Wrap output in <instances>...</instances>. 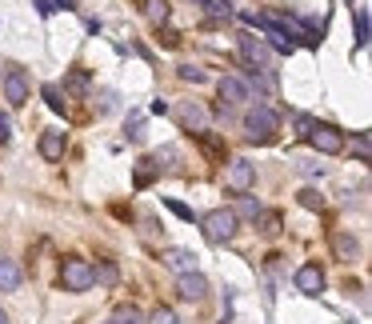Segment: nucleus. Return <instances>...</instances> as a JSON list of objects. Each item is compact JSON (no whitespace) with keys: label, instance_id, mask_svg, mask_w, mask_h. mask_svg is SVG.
Masks as SVG:
<instances>
[{"label":"nucleus","instance_id":"obj_1","mask_svg":"<svg viewBox=\"0 0 372 324\" xmlns=\"http://www.w3.org/2000/svg\"><path fill=\"white\" fill-rule=\"evenodd\" d=\"M276 132H280V113L268 108V104H256L244 113V137L248 144H273Z\"/></svg>","mask_w":372,"mask_h":324},{"label":"nucleus","instance_id":"obj_2","mask_svg":"<svg viewBox=\"0 0 372 324\" xmlns=\"http://www.w3.org/2000/svg\"><path fill=\"white\" fill-rule=\"evenodd\" d=\"M200 228H204V237L212 240V244H228V240L240 232V216H236L232 208H212L200 216Z\"/></svg>","mask_w":372,"mask_h":324},{"label":"nucleus","instance_id":"obj_3","mask_svg":"<svg viewBox=\"0 0 372 324\" xmlns=\"http://www.w3.org/2000/svg\"><path fill=\"white\" fill-rule=\"evenodd\" d=\"M61 285H64V292H88L92 288V264L80 261V256L61 261Z\"/></svg>","mask_w":372,"mask_h":324},{"label":"nucleus","instance_id":"obj_4","mask_svg":"<svg viewBox=\"0 0 372 324\" xmlns=\"http://www.w3.org/2000/svg\"><path fill=\"white\" fill-rule=\"evenodd\" d=\"M224 180H228V188H232V192H240V197H244L248 188L256 185V164L244 161V156H236V161H228V176H224Z\"/></svg>","mask_w":372,"mask_h":324},{"label":"nucleus","instance_id":"obj_5","mask_svg":"<svg viewBox=\"0 0 372 324\" xmlns=\"http://www.w3.org/2000/svg\"><path fill=\"white\" fill-rule=\"evenodd\" d=\"M309 140H312V149L324 152V156L345 152V132H340V128H333V125H316V128L309 132Z\"/></svg>","mask_w":372,"mask_h":324},{"label":"nucleus","instance_id":"obj_6","mask_svg":"<svg viewBox=\"0 0 372 324\" xmlns=\"http://www.w3.org/2000/svg\"><path fill=\"white\" fill-rule=\"evenodd\" d=\"M216 96H221V104H248L252 88L244 85V76H221L216 80Z\"/></svg>","mask_w":372,"mask_h":324},{"label":"nucleus","instance_id":"obj_7","mask_svg":"<svg viewBox=\"0 0 372 324\" xmlns=\"http://www.w3.org/2000/svg\"><path fill=\"white\" fill-rule=\"evenodd\" d=\"M4 100H8L13 108L28 104V76H25V68H16V64L4 73Z\"/></svg>","mask_w":372,"mask_h":324},{"label":"nucleus","instance_id":"obj_8","mask_svg":"<svg viewBox=\"0 0 372 324\" xmlns=\"http://www.w3.org/2000/svg\"><path fill=\"white\" fill-rule=\"evenodd\" d=\"M297 288L304 292V297H321L324 292V268L316 261H309V264H300L297 268Z\"/></svg>","mask_w":372,"mask_h":324},{"label":"nucleus","instance_id":"obj_9","mask_svg":"<svg viewBox=\"0 0 372 324\" xmlns=\"http://www.w3.org/2000/svg\"><path fill=\"white\" fill-rule=\"evenodd\" d=\"M176 297L180 300H204L209 297V280L200 273H180L176 276Z\"/></svg>","mask_w":372,"mask_h":324},{"label":"nucleus","instance_id":"obj_10","mask_svg":"<svg viewBox=\"0 0 372 324\" xmlns=\"http://www.w3.org/2000/svg\"><path fill=\"white\" fill-rule=\"evenodd\" d=\"M240 56L248 61V68H261L264 73V64H268V49H264V40H256V37H240Z\"/></svg>","mask_w":372,"mask_h":324},{"label":"nucleus","instance_id":"obj_11","mask_svg":"<svg viewBox=\"0 0 372 324\" xmlns=\"http://www.w3.org/2000/svg\"><path fill=\"white\" fill-rule=\"evenodd\" d=\"M333 252H336V261L352 264L360 256V240L352 237V232H333Z\"/></svg>","mask_w":372,"mask_h":324},{"label":"nucleus","instance_id":"obj_12","mask_svg":"<svg viewBox=\"0 0 372 324\" xmlns=\"http://www.w3.org/2000/svg\"><path fill=\"white\" fill-rule=\"evenodd\" d=\"M20 285H25V273H20V264L8 261V256H0V292H16Z\"/></svg>","mask_w":372,"mask_h":324},{"label":"nucleus","instance_id":"obj_13","mask_svg":"<svg viewBox=\"0 0 372 324\" xmlns=\"http://www.w3.org/2000/svg\"><path fill=\"white\" fill-rule=\"evenodd\" d=\"M197 252L192 249H173V252H164V264L168 268H176V273H197Z\"/></svg>","mask_w":372,"mask_h":324},{"label":"nucleus","instance_id":"obj_14","mask_svg":"<svg viewBox=\"0 0 372 324\" xmlns=\"http://www.w3.org/2000/svg\"><path fill=\"white\" fill-rule=\"evenodd\" d=\"M40 156L49 164L61 161L64 156V132H44V137H40Z\"/></svg>","mask_w":372,"mask_h":324},{"label":"nucleus","instance_id":"obj_15","mask_svg":"<svg viewBox=\"0 0 372 324\" xmlns=\"http://www.w3.org/2000/svg\"><path fill=\"white\" fill-rule=\"evenodd\" d=\"M116 280H120V268H116V261H100L97 268H92V285L116 288Z\"/></svg>","mask_w":372,"mask_h":324},{"label":"nucleus","instance_id":"obj_16","mask_svg":"<svg viewBox=\"0 0 372 324\" xmlns=\"http://www.w3.org/2000/svg\"><path fill=\"white\" fill-rule=\"evenodd\" d=\"M112 324H149V316H144L137 304H116V312H112Z\"/></svg>","mask_w":372,"mask_h":324},{"label":"nucleus","instance_id":"obj_17","mask_svg":"<svg viewBox=\"0 0 372 324\" xmlns=\"http://www.w3.org/2000/svg\"><path fill=\"white\" fill-rule=\"evenodd\" d=\"M256 228H261L264 237H280V232H285V216H280V212H261V216H256Z\"/></svg>","mask_w":372,"mask_h":324},{"label":"nucleus","instance_id":"obj_18","mask_svg":"<svg viewBox=\"0 0 372 324\" xmlns=\"http://www.w3.org/2000/svg\"><path fill=\"white\" fill-rule=\"evenodd\" d=\"M168 13H173V4H168V0H144V16H149L152 25H164Z\"/></svg>","mask_w":372,"mask_h":324},{"label":"nucleus","instance_id":"obj_19","mask_svg":"<svg viewBox=\"0 0 372 324\" xmlns=\"http://www.w3.org/2000/svg\"><path fill=\"white\" fill-rule=\"evenodd\" d=\"M64 92H73V96H88V73L73 68V73L64 76Z\"/></svg>","mask_w":372,"mask_h":324},{"label":"nucleus","instance_id":"obj_20","mask_svg":"<svg viewBox=\"0 0 372 324\" xmlns=\"http://www.w3.org/2000/svg\"><path fill=\"white\" fill-rule=\"evenodd\" d=\"M197 140H200V149L209 152L212 161H221V164H224V156H228V149H224V140L209 137V132H197Z\"/></svg>","mask_w":372,"mask_h":324},{"label":"nucleus","instance_id":"obj_21","mask_svg":"<svg viewBox=\"0 0 372 324\" xmlns=\"http://www.w3.org/2000/svg\"><path fill=\"white\" fill-rule=\"evenodd\" d=\"M180 120H185V128H192V132H204V113H200L197 104L180 108Z\"/></svg>","mask_w":372,"mask_h":324},{"label":"nucleus","instance_id":"obj_22","mask_svg":"<svg viewBox=\"0 0 372 324\" xmlns=\"http://www.w3.org/2000/svg\"><path fill=\"white\" fill-rule=\"evenodd\" d=\"M44 100H49L52 113H68V100H61V88L56 85H44Z\"/></svg>","mask_w":372,"mask_h":324},{"label":"nucleus","instance_id":"obj_23","mask_svg":"<svg viewBox=\"0 0 372 324\" xmlns=\"http://www.w3.org/2000/svg\"><path fill=\"white\" fill-rule=\"evenodd\" d=\"M300 204H304L309 212H321L324 208V197L316 192V188H300Z\"/></svg>","mask_w":372,"mask_h":324},{"label":"nucleus","instance_id":"obj_24","mask_svg":"<svg viewBox=\"0 0 372 324\" xmlns=\"http://www.w3.org/2000/svg\"><path fill=\"white\" fill-rule=\"evenodd\" d=\"M236 212V216H252V220H256V216H261V200H256V197H244V200H240V208H232Z\"/></svg>","mask_w":372,"mask_h":324},{"label":"nucleus","instance_id":"obj_25","mask_svg":"<svg viewBox=\"0 0 372 324\" xmlns=\"http://www.w3.org/2000/svg\"><path fill=\"white\" fill-rule=\"evenodd\" d=\"M180 80H188V85H204L209 76H204V68H192V64H180Z\"/></svg>","mask_w":372,"mask_h":324},{"label":"nucleus","instance_id":"obj_26","mask_svg":"<svg viewBox=\"0 0 372 324\" xmlns=\"http://www.w3.org/2000/svg\"><path fill=\"white\" fill-rule=\"evenodd\" d=\"M149 324H180V316H176L173 309H164V304H161V309L149 316Z\"/></svg>","mask_w":372,"mask_h":324},{"label":"nucleus","instance_id":"obj_27","mask_svg":"<svg viewBox=\"0 0 372 324\" xmlns=\"http://www.w3.org/2000/svg\"><path fill=\"white\" fill-rule=\"evenodd\" d=\"M368 44V13H356V49Z\"/></svg>","mask_w":372,"mask_h":324},{"label":"nucleus","instance_id":"obj_28","mask_svg":"<svg viewBox=\"0 0 372 324\" xmlns=\"http://www.w3.org/2000/svg\"><path fill=\"white\" fill-rule=\"evenodd\" d=\"M164 208H168V212H176L180 220H197V212L188 208V204H180V200H164Z\"/></svg>","mask_w":372,"mask_h":324},{"label":"nucleus","instance_id":"obj_29","mask_svg":"<svg viewBox=\"0 0 372 324\" xmlns=\"http://www.w3.org/2000/svg\"><path fill=\"white\" fill-rule=\"evenodd\" d=\"M8 140H13V116H8V113H0V149H4Z\"/></svg>","mask_w":372,"mask_h":324},{"label":"nucleus","instance_id":"obj_30","mask_svg":"<svg viewBox=\"0 0 372 324\" xmlns=\"http://www.w3.org/2000/svg\"><path fill=\"white\" fill-rule=\"evenodd\" d=\"M356 161L368 164V132H356Z\"/></svg>","mask_w":372,"mask_h":324},{"label":"nucleus","instance_id":"obj_31","mask_svg":"<svg viewBox=\"0 0 372 324\" xmlns=\"http://www.w3.org/2000/svg\"><path fill=\"white\" fill-rule=\"evenodd\" d=\"M152 176H156V168H137L132 185H137V188H149V185H152Z\"/></svg>","mask_w":372,"mask_h":324},{"label":"nucleus","instance_id":"obj_32","mask_svg":"<svg viewBox=\"0 0 372 324\" xmlns=\"http://www.w3.org/2000/svg\"><path fill=\"white\" fill-rule=\"evenodd\" d=\"M204 8L212 16H228V0H204Z\"/></svg>","mask_w":372,"mask_h":324},{"label":"nucleus","instance_id":"obj_33","mask_svg":"<svg viewBox=\"0 0 372 324\" xmlns=\"http://www.w3.org/2000/svg\"><path fill=\"white\" fill-rule=\"evenodd\" d=\"M156 40H161L164 49H176V44H180V37H176L173 28H164V32H156Z\"/></svg>","mask_w":372,"mask_h":324},{"label":"nucleus","instance_id":"obj_34","mask_svg":"<svg viewBox=\"0 0 372 324\" xmlns=\"http://www.w3.org/2000/svg\"><path fill=\"white\" fill-rule=\"evenodd\" d=\"M297 128H300V137L309 140V132L316 128V120H312V116H297Z\"/></svg>","mask_w":372,"mask_h":324},{"label":"nucleus","instance_id":"obj_35","mask_svg":"<svg viewBox=\"0 0 372 324\" xmlns=\"http://www.w3.org/2000/svg\"><path fill=\"white\" fill-rule=\"evenodd\" d=\"M49 4H52V8H64V13H73V8H76V0H49Z\"/></svg>","mask_w":372,"mask_h":324},{"label":"nucleus","instance_id":"obj_36","mask_svg":"<svg viewBox=\"0 0 372 324\" xmlns=\"http://www.w3.org/2000/svg\"><path fill=\"white\" fill-rule=\"evenodd\" d=\"M37 13H40V16H49V13H52V4H49V0H37Z\"/></svg>","mask_w":372,"mask_h":324},{"label":"nucleus","instance_id":"obj_37","mask_svg":"<svg viewBox=\"0 0 372 324\" xmlns=\"http://www.w3.org/2000/svg\"><path fill=\"white\" fill-rule=\"evenodd\" d=\"M0 324H8V312H4V309H0Z\"/></svg>","mask_w":372,"mask_h":324},{"label":"nucleus","instance_id":"obj_38","mask_svg":"<svg viewBox=\"0 0 372 324\" xmlns=\"http://www.w3.org/2000/svg\"><path fill=\"white\" fill-rule=\"evenodd\" d=\"M192 4H204V0H192Z\"/></svg>","mask_w":372,"mask_h":324},{"label":"nucleus","instance_id":"obj_39","mask_svg":"<svg viewBox=\"0 0 372 324\" xmlns=\"http://www.w3.org/2000/svg\"><path fill=\"white\" fill-rule=\"evenodd\" d=\"M104 324H112V320H104Z\"/></svg>","mask_w":372,"mask_h":324}]
</instances>
